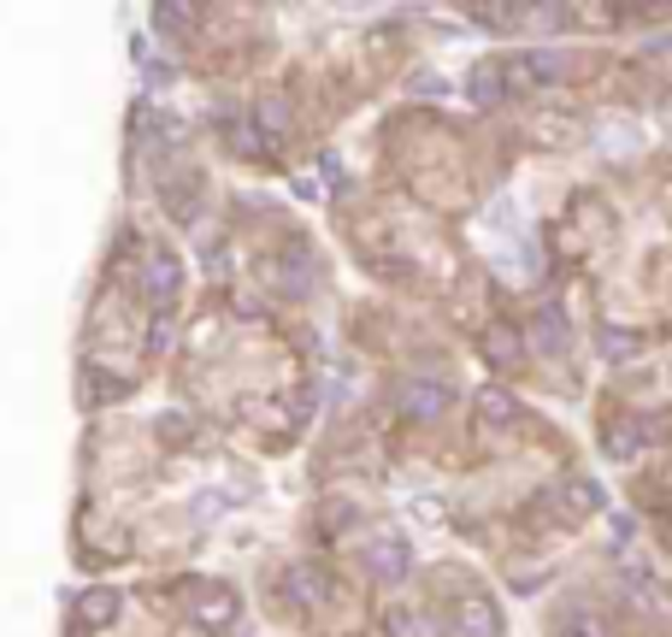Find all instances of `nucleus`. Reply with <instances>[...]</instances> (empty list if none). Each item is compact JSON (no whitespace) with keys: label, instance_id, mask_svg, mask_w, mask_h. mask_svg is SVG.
<instances>
[{"label":"nucleus","instance_id":"nucleus-3","mask_svg":"<svg viewBox=\"0 0 672 637\" xmlns=\"http://www.w3.org/2000/svg\"><path fill=\"white\" fill-rule=\"evenodd\" d=\"M284 590L296 602H307V608H319V602H331V578L313 567V561H296V567L284 573Z\"/></svg>","mask_w":672,"mask_h":637},{"label":"nucleus","instance_id":"nucleus-15","mask_svg":"<svg viewBox=\"0 0 672 637\" xmlns=\"http://www.w3.org/2000/svg\"><path fill=\"white\" fill-rule=\"evenodd\" d=\"M537 349H549V354H561V349H566V325H561V313H543V318H537Z\"/></svg>","mask_w":672,"mask_h":637},{"label":"nucleus","instance_id":"nucleus-14","mask_svg":"<svg viewBox=\"0 0 672 637\" xmlns=\"http://www.w3.org/2000/svg\"><path fill=\"white\" fill-rule=\"evenodd\" d=\"M195 620L201 626H230V620H237V597H230V590H213V597L195 608Z\"/></svg>","mask_w":672,"mask_h":637},{"label":"nucleus","instance_id":"nucleus-8","mask_svg":"<svg viewBox=\"0 0 672 637\" xmlns=\"http://www.w3.org/2000/svg\"><path fill=\"white\" fill-rule=\"evenodd\" d=\"M478 419H490V425H514L519 419V396L514 389H478Z\"/></svg>","mask_w":672,"mask_h":637},{"label":"nucleus","instance_id":"nucleus-16","mask_svg":"<svg viewBox=\"0 0 672 637\" xmlns=\"http://www.w3.org/2000/svg\"><path fill=\"white\" fill-rule=\"evenodd\" d=\"M549 130V142H573V130H578V119H566V112H549V119H537V136Z\"/></svg>","mask_w":672,"mask_h":637},{"label":"nucleus","instance_id":"nucleus-17","mask_svg":"<svg viewBox=\"0 0 672 637\" xmlns=\"http://www.w3.org/2000/svg\"><path fill=\"white\" fill-rule=\"evenodd\" d=\"M637 443H643V437H637L632 425H608V455L625 460V455H637Z\"/></svg>","mask_w":672,"mask_h":637},{"label":"nucleus","instance_id":"nucleus-7","mask_svg":"<svg viewBox=\"0 0 672 637\" xmlns=\"http://www.w3.org/2000/svg\"><path fill=\"white\" fill-rule=\"evenodd\" d=\"M484 354L495 360V366H519V354H525V337H519V325H495L484 330Z\"/></svg>","mask_w":672,"mask_h":637},{"label":"nucleus","instance_id":"nucleus-6","mask_svg":"<svg viewBox=\"0 0 672 637\" xmlns=\"http://www.w3.org/2000/svg\"><path fill=\"white\" fill-rule=\"evenodd\" d=\"M561 508L566 514H602L608 508V490L602 484H596V478H566V484H561Z\"/></svg>","mask_w":672,"mask_h":637},{"label":"nucleus","instance_id":"nucleus-13","mask_svg":"<svg viewBox=\"0 0 672 637\" xmlns=\"http://www.w3.org/2000/svg\"><path fill=\"white\" fill-rule=\"evenodd\" d=\"M254 124L266 130L272 142H284V136H289V107H284V100H277V95H266V100H260V107H254Z\"/></svg>","mask_w":672,"mask_h":637},{"label":"nucleus","instance_id":"nucleus-18","mask_svg":"<svg viewBox=\"0 0 672 637\" xmlns=\"http://www.w3.org/2000/svg\"><path fill=\"white\" fill-rule=\"evenodd\" d=\"M154 24H159V31H189V24H195V12H183V7H159V12H154Z\"/></svg>","mask_w":672,"mask_h":637},{"label":"nucleus","instance_id":"nucleus-10","mask_svg":"<svg viewBox=\"0 0 672 637\" xmlns=\"http://www.w3.org/2000/svg\"><path fill=\"white\" fill-rule=\"evenodd\" d=\"M77 620L83 626H112V620H119V590H89V597L77 602Z\"/></svg>","mask_w":672,"mask_h":637},{"label":"nucleus","instance_id":"nucleus-4","mask_svg":"<svg viewBox=\"0 0 672 637\" xmlns=\"http://www.w3.org/2000/svg\"><path fill=\"white\" fill-rule=\"evenodd\" d=\"M178 278H183V266L171 254H154L148 260V272H142V296L154 301V308H166L171 296H178Z\"/></svg>","mask_w":672,"mask_h":637},{"label":"nucleus","instance_id":"nucleus-5","mask_svg":"<svg viewBox=\"0 0 672 637\" xmlns=\"http://www.w3.org/2000/svg\"><path fill=\"white\" fill-rule=\"evenodd\" d=\"M455 620H460V637H495L502 632V608H495L490 597H466Z\"/></svg>","mask_w":672,"mask_h":637},{"label":"nucleus","instance_id":"nucleus-11","mask_svg":"<svg viewBox=\"0 0 672 637\" xmlns=\"http://www.w3.org/2000/svg\"><path fill=\"white\" fill-rule=\"evenodd\" d=\"M596 349H602L608 360H637L643 337H632V330H620V325H602V330H596Z\"/></svg>","mask_w":672,"mask_h":637},{"label":"nucleus","instance_id":"nucleus-12","mask_svg":"<svg viewBox=\"0 0 672 637\" xmlns=\"http://www.w3.org/2000/svg\"><path fill=\"white\" fill-rule=\"evenodd\" d=\"M372 567H377V578H401V573H407V543L377 538V543H372Z\"/></svg>","mask_w":672,"mask_h":637},{"label":"nucleus","instance_id":"nucleus-9","mask_svg":"<svg viewBox=\"0 0 672 637\" xmlns=\"http://www.w3.org/2000/svg\"><path fill=\"white\" fill-rule=\"evenodd\" d=\"M554 637H620V632H613L602 614L578 608V614H561V620H554Z\"/></svg>","mask_w":672,"mask_h":637},{"label":"nucleus","instance_id":"nucleus-1","mask_svg":"<svg viewBox=\"0 0 672 637\" xmlns=\"http://www.w3.org/2000/svg\"><path fill=\"white\" fill-rule=\"evenodd\" d=\"M495 77H502V95H537L543 83L561 77V60L554 53H514V60L495 65Z\"/></svg>","mask_w":672,"mask_h":637},{"label":"nucleus","instance_id":"nucleus-2","mask_svg":"<svg viewBox=\"0 0 672 637\" xmlns=\"http://www.w3.org/2000/svg\"><path fill=\"white\" fill-rule=\"evenodd\" d=\"M396 413L413 419V425H431V419L448 413V389L436 384V378H407V384L396 389Z\"/></svg>","mask_w":672,"mask_h":637}]
</instances>
